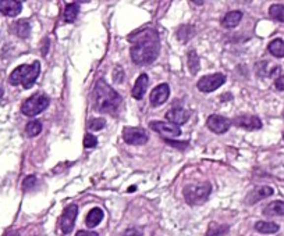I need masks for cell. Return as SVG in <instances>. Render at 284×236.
<instances>
[{
	"instance_id": "8992f818",
	"label": "cell",
	"mask_w": 284,
	"mask_h": 236,
	"mask_svg": "<svg viewBox=\"0 0 284 236\" xmlns=\"http://www.w3.org/2000/svg\"><path fill=\"white\" fill-rule=\"evenodd\" d=\"M224 82H226V75H224V74L216 73L212 74V75H205V77H202V78L198 81L196 86H198V89L201 90V92L209 93V92L219 89Z\"/></svg>"
},
{
	"instance_id": "e0dca14e",
	"label": "cell",
	"mask_w": 284,
	"mask_h": 236,
	"mask_svg": "<svg viewBox=\"0 0 284 236\" xmlns=\"http://www.w3.org/2000/svg\"><path fill=\"white\" fill-rule=\"evenodd\" d=\"M103 220V210L99 209V207H95L92 209L88 214H87V218H85V224L88 228H95L97 227L100 222Z\"/></svg>"
},
{
	"instance_id": "5bb4252c",
	"label": "cell",
	"mask_w": 284,
	"mask_h": 236,
	"mask_svg": "<svg viewBox=\"0 0 284 236\" xmlns=\"http://www.w3.org/2000/svg\"><path fill=\"white\" fill-rule=\"evenodd\" d=\"M23 10V4L16 0H0V13L7 17H17Z\"/></svg>"
},
{
	"instance_id": "83f0119b",
	"label": "cell",
	"mask_w": 284,
	"mask_h": 236,
	"mask_svg": "<svg viewBox=\"0 0 284 236\" xmlns=\"http://www.w3.org/2000/svg\"><path fill=\"white\" fill-rule=\"evenodd\" d=\"M106 121L103 118H91L88 122V128L91 131H100L105 128Z\"/></svg>"
},
{
	"instance_id": "e575fe53",
	"label": "cell",
	"mask_w": 284,
	"mask_h": 236,
	"mask_svg": "<svg viewBox=\"0 0 284 236\" xmlns=\"http://www.w3.org/2000/svg\"><path fill=\"white\" fill-rule=\"evenodd\" d=\"M8 236H20V234H17V232H14V234H10Z\"/></svg>"
},
{
	"instance_id": "4dcf8cb0",
	"label": "cell",
	"mask_w": 284,
	"mask_h": 236,
	"mask_svg": "<svg viewBox=\"0 0 284 236\" xmlns=\"http://www.w3.org/2000/svg\"><path fill=\"white\" fill-rule=\"evenodd\" d=\"M113 79H114V82L124 81V71H123L122 67H116V68H114Z\"/></svg>"
},
{
	"instance_id": "d6a6232c",
	"label": "cell",
	"mask_w": 284,
	"mask_h": 236,
	"mask_svg": "<svg viewBox=\"0 0 284 236\" xmlns=\"http://www.w3.org/2000/svg\"><path fill=\"white\" fill-rule=\"evenodd\" d=\"M275 86H276L277 90H284V75L279 77L275 82Z\"/></svg>"
},
{
	"instance_id": "4fadbf2b",
	"label": "cell",
	"mask_w": 284,
	"mask_h": 236,
	"mask_svg": "<svg viewBox=\"0 0 284 236\" xmlns=\"http://www.w3.org/2000/svg\"><path fill=\"white\" fill-rule=\"evenodd\" d=\"M166 118L169 122L180 127V125H184L189 120V111L183 107H173L171 110L167 111Z\"/></svg>"
},
{
	"instance_id": "7a4b0ae2",
	"label": "cell",
	"mask_w": 284,
	"mask_h": 236,
	"mask_svg": "<svg viewBox=\"0 0 284 236\" xmlns=\"http://www.w3.org/2000/svg\"><path fill=\"white\" fill-rule=\"evenodd\" d=\"M94 99H95V110L103 114L114 113L122 103L120 95L112 86H109L103 79L97 81L94 90Z\"/></svg>"
},
{
	"instance_id": "9a60e30c",
	"label": "cell",
	"mask_w": 284,
	"mask_h": 236,
	"mask_svg": "<svg viewBox=\"0 0 284 236\" xmlns=\"http://www.w3.org/2000/svg\"><path fill=\"white\" fill-rule=\"evenodd\" d=\"M273 195V189L270 186H259L256 189H253L251 193L247 197V203L253 204L258 203L259 200L265 199V197H269V196Z\"/></svg>"
},
{
	"instance_id": "ac0fdd59",
	"label": "cell",
	"mask_w": 284,
	"mask_h": 236,
	"mask_svg": "<svg viewBox=\"0 0 284 236\" xmlns=\"http://www.w3.org/2000/svg\"><path fill=\"white\" fill-rule=\"evenodd\" d=\"M13 29H14V33L18 38L27 39L30 36V33H31V25H30L28 20H18L16 24L13 25Z\"/></svg>"
},
{
	"instance_id": "8fae6325",
	"label": "cell",
	"mask_w": 284,
	"mask_h": 236,
	"mask_svg": "<svg viewBox=\"0 0 284 236\" xmlns=\"http://www.w3.org/2000/svg\"><path fill=\"white\" fill-rule=\"evenodd\" d=\"M170 96V88L167 83H160L158 85L152 93H151V105L154 107L162 106L164 102H167V99Z\"/></svg>"
},
{
	"instance_id": "ba28073f",
	"label": "cell",
	"mask_w": 284,
	"mask_h": 236,
	"mask_svg": "<svg viewBox=\"0 0 284 236\" xmlns=\"http://www.w3.org/2000/svg\"><path fill=\"white\" fill-rule=\"evenodd\" d=\"M77 214H78V206L77 204H70L64 209L63 215L60 218V229H62V232L64 235H68L73 231Z\"/></svg>"
},
{
	"instance_id": "d4e9b609",
	"label": "cell",
	"mask_w": 284,
	"mask_h": 236,
	"mask_svg": "<svg viewBox=\"0 0 284 236\" xmlns=\"http://www.w3.org/2000/svg\"><path fill=\"white\" fill-rule=\"evenodd\" d=\"M187 61H188V68H189L191 74H196L199 71V58H198V54H196L195 50H191V52L188 53Z\"/></svg>"
},
{
	"instance_id": "f546056e",
	"label": "cell",
	"mask_w": 284,
	"mask_h": 236,
	"mask_svg": "<svg viewBox=\"0 0 284 236\" xmlns=\"http://www.w3.org/2000/svg\"><path fill=\"white\" fill-rule=\"evenodd\" d=\"M35 184H36V177H35V175H30V177H27V178L24 179L23 187H24V190H30L31 187H33Z\"/></svg>"
},
{
	"instance_id": "2e32d148",
	"label": "cell",
	"mask_w": 284,
	"mask_h": 236,
	"mask_svg": "<svg viewBox=\"0 0 284 236\" xmlns=\"http://www.w3.org/2000/svg\"><path fill=\"white\" fill-rule=\"evenodd\" d=\"M148 83H149L148 75L146 74H141L137 78V81H135L134 88H132V98L137 99V100H141V99L144 98L146 88H148Z\"/></svg>"
},
{
	"instance_id": "7402d4cb",
	"label": "cell",
	"mask_w": 284,
	"mask_h": 236,
	"mask_svg": "<svg viewBox=\"0 0 284 236\" xmlns=\"http://www.w3.org/2000/svg\"><path fill=\"white\" fill-rule=\"evenodd\" d=\"M80 13V6L77 3H68L64 8V13H63V17H64L65 23H74L75 18Z\"/></svg>"
},
{
	"instance_id": "44dd1931",
	"label": "cell",
	"mask_w": 284,
	"mask_h": 236,
	"mask_svg": "<svg viewBox=\"0 0 284 236\" xmlns=\"http://www.w3.org/2000/svg\"><path fill=\"white\" fill-rule=\"evenodd\" d=\"M265 215H284V202L282 200H276V202H272L270 204L266 206V209L263 210Z\"/></svg>"
},
{
	"instance_id": "4316f807",
	"label": "cell",
	"mask_w": 284,
	"mask_h": 236,
	"mask_svg": "<svg viewBox=\"0 0 284 236\" xmlns=\"http://www.w3.org/2000/svg\"><path fill=\"white\" fill-rule=\"evenodd\" d=\"M269 14L280 23H284V6L283 4H273L269 8Z\"/></svg>"
},
{
	"instance_id": "1f68e13d",
	"label": "cell",
	"mask_w": 284,
	"mask_h": 236,
	"mask_svg": "<svg viewBox=\"0 0 284 236\" xmlns=\"http://www.w3.org/2000/svg\"><path fill=\"white\" fill-rule=\"evenodd\" d=\"M122 236H142V234L139 232L138 229L131 228V229H127V231H126Z\"/></svg>"
},
{
	"instance_id": "7c38bea8",
	"label": "cell",
	"mask_w": 284,
	"mask_h": 236,
	"mask_svg": "<svg viewBox=\"0 0 284 236\" xmlns=\"http://www.w3.org/2000/svg\"><path fill=\"white\" fill-rule=\"evenodd\" d=\"M233 124L236 127L248 131H256L262 128V121L255 115H240V117L234 118Z\"/></svg>"
},
{
	"instance_id": "836d02e7",
	"label": "cell",
	"mask_w": 284,
	"mask_h": 236,
	"mask_svg": "<svg viewBox=\"0 0 284 236\" xmlns=\"http://www.w3.org/2000/svg\"><path fill=\"white\" fill-rule=\"evenodd\" d=\"M75 236H99L96 232H92V231H78Z\"/></svg>"
},
{
	"instance_id": "6da1fadb",
	"label": "cell",
	"mask_w": 284,
	"mask_h": 236,
	"mask_svg": "<svg viewBox=\"0 0 284 236\" xmlns=\"http://www.w3.org/2000/svg\"><path fill=\"white\" fill-rule=\"evenodd\" d=\"M128 42L131 43V58L137 65L151 64L159 56L160 43L154 28H144L132 32L128 36Z\"/></svg>"
},
{
	"instance_id": "277c9868",
	"label": "cell",
	"mask_w": 284,
	"mask_h": 236,
	"mask_svg": "<svg viewBox=\"0 0 284 236\" xmlns=\"http://www.w3.org/2000/svg\"><path fill=\"white\" fill-rule=\"evenodd\" d=\"M211 184H201V185H188L184 187V197L189 206H199L203 204L211 195Z\"/></svg>"
},
{
	"instance_id": "ffe728a7",
	"label": "cell",
	"mask_w": 284,
	"mask_h": 236,
	"mask_svg": "<svg viewBox=\"0 0 284 236\" xmlns=\"http://www.w3.org/2000/svg\"><path fill=\"white\" fill-rule=\"evenodd\" d=\"M255 229L259 234H265V235H270V234H276L277 231L280 229V227L277 225L276 222H269V221H258L255 224Z\"/></svg>"
},
{
	"instance_id": "52a82bcc",
	"label": "cell",
	"mask_w": 284,
	"mask_h": 236,
	"mask_svg": "<svg viewBox=\"0 0 284 236\" xmlns=\"http://www.w3.org/2000/svg\"><path fill=\"white\" fill-rule=\"evenodd\" d=\"M149 127L158 132L160 136H163L164 139H173L177 138L181 135V130L180 127L171 124V122H164V121H154L149 124Z\"/></svg>"
},
{
	"instance_id": "f1b7e54d",
	"label": "cell",
	"mask_w": 284,
	"mask_h": 236,
	"mask_svg": "<svg viewBox=\"0 0 284 236\" xmlns=\"http://www.w3.org/2000/svg\"><path fill=\"white\" fill-rule=\"evenodd\" d=\"M97 145V139L94 136V135H91V133H87L85 136H84V146L87 147V149H92V147H95Z\"/></svg>"
},
{
	"instance_id": "9c48e42d",
	"label": "cell",
	"mask_w": 284,
	"mask_h": 236,
	"mask_svg": "<svg viewBox=\"0 0 284 236\" xmlns=\"http://www.w3.org/2000/svg\"><path fill=\"white\" fill-rule=\"evenodd\" d=\"M123 139L126 140V143L128 145H135V146H139V145H145L148 142V133L145 131L141 130V128H130V127H126L124 131H123Z\"/></svg>"
},
{
	"instance_id": "484cf974",
	"label": "cell",
	"mask_w": 284,
	"mask_h": 236,
	"mask_svg": "<svg viewBox=\"0 0 284 236\" xmlns=\"http://www.w3.org/2000/svg\"><path fill=\"white\" fill-rule=\"evenodd\" d=\"M25 132H27V135L28 136H31V138H33V136H38L39 133L42 132V124L41 121H31L27 124V127H25Z\"/></svg>"
},
{
	"instance_id": "30bf717a",
	"label": "cell",
	"mask_w": 284,
	"mask_h": 236,
	"mask_svg": "<svg viewBox=\"0 0 284 236\" xmlns=\"http://www.w3.org/2000/svg\"><path fill=\"white\" fill-rule=\"evenodd\" d=\"M206 125H208V128H209L213 133L221 135V133H226V132H227L230 125H231V121H230L228 118H226V117L213 114L208 118Z\"/></svg>"
},
{
	"instance_id": "d590c367",
	"label": "cell",
	"mask_w": 284,
	"mask_h": 236,
	"mask_svg": "<svg viewBox=\"0 0 284 236\" xmlns=\"http://www.w3.org/2000/svg\"><path fill=\"white\" fill-rule=\"evenodd\" d=\"M283 115H284V111H283Z\"/></svg>"
},
{
	"instance_id": "603a6c76",
	"label": "cell",
	"mask_w": 284,
	"mask_h": 236,
	"mask_svg": "<svg viewBox=\"0 0 284 236\" xmlns=\"http://www.w3.org/2000/svg\"><path fill=\"white\" fill-rule=\"evenodd\" d=\"M268 49L272 56L279 58L284 57V42L282 39H275V41L270 42Z\"/></svg>"
},
{
	"instance_id": "5b68a950",
	"label": "cell",
	"mask_w": 284,
	"mask_h": 236,
	"mask_svg": "<svg viewBox=\"0 0 284 236\" xmlns=\"http://www.w3.org/2000/svg\"><path fill=\"white\" fill-rule=\"evenodd\" d=\"M50 100L46 95L42 93H35L31 98H28L21 106V113L27 117H35V115L41 114L42 111H45L49 107Z\"/></svg>"
},
{
	"instance_id": "3957f363",
	"label": "cell",
	"mask_w": 284,
	"mask_h": 236,
	"mask_svg": "<svg viewBox=\"0 0 284 236\" xmlns=\"http://www.w3.org/2000/svg\"><path fill=\"white\" fill-rule=\"evenodd\" d=\"M41 73V63L33 61L32 64H24L17 67L13 73L10 74L8 81L11 85H23L25 89L32 88Z\"/></svg>"
},
{
	"instance_id": "d6986e66",
	"label": "cell",
	"mask_w": 284,
	"mask_h": 236,
	"mask_svg": "<svg viewBox=\"0 0 284 236\" xmlns=\"http://www.w3.org/2000/svg\"><path fill=\"white\" fill-rule=\"evenodd\" d=\"M241 20H243V13L241 11H230L224 16L223 21H221V25L224 28H236L237 25L241 23Z\"/></svg>"
},
{
	"instance_id": "cb8c5ba5",
	"label": "cell",
	"mask_w": 284,
	"mask_h": 236,
	"mask_svg": "<svg viewBox=\"0 0 284 236\" xmlns=\"http://www.w3.org/2000/svg\"><path fill=\"white\" fill-rule=\"evenodd\" d=\"M230 227L228 225H219V224H211L209 229L206 232V236H223L228 232Z\"/></svg>"
}]
</instances>
